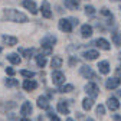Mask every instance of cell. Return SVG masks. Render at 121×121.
<instances>
[{"label": "cell", "instance_id": "1", "mask_svg": "<svg viewBox=\"0 0 121 121\" xmlns=\"http://www.w3.org/2000/svg\"><path fill=\"white\" fill-rule=\"evenodd\" d=\"M3 19H6L9 22H14V23H26L29 20L25 13H22L16 9H4L3 10Z\"/></svg>", "mask_w": 121, "mask_h": 121}, {"label": "cell", "instance_id": "2", "mask_svg": "<svg viewBox=\"0 0 121 121\" xmlns=\"http://www.w3.org/2000/svg\"><path fill=\"white\" fill-rule=\"evenodd\" d=\"M40 45H42V48H48V49H52L55 45H56V36L48 33V35H45L40 40Z\"/></svg>", "mask_w": 121, "mask_h": 121}, {"label": "cell", "instance_id": "3", "mask_svg": "<svg viewBox=\"0 0 121 121\" xmlns=\"http://www.w3.org/2000/svg\"><path fill=\"white\" fill-rule=\"evenodd\" d=\"M65 73L64 72H60V71H53L52 72V82L58 86H62L65 84Z\"/></svg>", "mask_w": 121, "mask_h": 121}, {"label": "cell", "instance_id": "4", "mask_svg": "<svg viewBox=\"0 0 121 121\" xmlns=\"http://www.w3.org/2000/svg\"><path fill=\"white\" fill-rule=\"evenodd\" d=\"M85 91H86V94H88L91 98H95V97H98V94H99V88H98V85L94 84V82H88V84L85 85Z\"/></svg>", "mask_w": 121, "mask_h": 121}, {"label": "cell", "instance_id": "5", "mask_svg": "<svg viewBox=\"0 0 121 121\" xmlns=\"http://www.w3.org/2000/svg\"><path fill=\"white\" fill-rule=\"evenodd\" d=\"M58 27L62 30V32H65V33H71L72 29H73V26H72V23L69 22V19H60V20L58 22Z\"/></svg>", "mask_w": 121, "mask_h": 121}, {"label": "cell", "instance_id": "6", "mask_svg": "<svg viewBox=\"0 0 121 121\" xmlns=\"http://www.w3.org/2000/svg\"><path fill=\"white\" fill-rule=\"evenodd\" d=\"M79 73L82 75L84 78H86V79H95L97 78V75L94 73V71L91 69L89 66H86V65H82L79 68Z\"/></svg>", "mask_w": 121, "mask_h": 121}, {"label": "cell", "instance_id": "7", "mask_svg": "<svg viewBox=\"0 0 121 121\" xmlns=\"http://www.w3.org/2000/svg\"><path fill=\"white\" fill-rule=\"evenodd\" d=\"M40 12H42V16L46 17V19H51L52 17V10H51V4L48 0H43L42 4H40Z\"/></svg>", "mask_w": 121, "mask_h": 121}, {"label": "cell", "instance_id": "8", "mask_svg": "<svg viewBox=\"0 0 121 121\" xmlns=\"http://www.w3.org/2000/svg\"><path fill=\"white\" fill-rule=\"evenodd\" d=\"M22 6H23L25 9H27L32 14H36V13H38V6H36V3L33 2V0H23V2H22Z\"/></svg>", "mask_w": 121, "mask_h": 121}, {"label": "cell", "instance_id": "9", "mask_svg": "<svg viewBox=\"0 0 121 121\" xmlns=\"http://www.w3.org/2000/svg\"><path fill=\"white\" fill-rule=\"evenodd\" d=\"M94 43H95V46H98V48L102 49V51H110V49H111L110 42H108L107 39H104V38H98Z\"/></svg>", "mask_w": 121, "mask_h": 121}, {"label": "cell", "instance_id": "10", "mask_svg": "<svg viewBox=\"0 0 121 121\" xmlns=\"http://www.w3.org/2000/svg\"><path fill=\"white\" fill-rule=\"evenodd\" d=\"M92 33H94V30H92V26H91V25H82L81 26V36L82 38H91V36H92Z\"/></svg>", "mask_w": 121, "mask_h": 121}, {"label": "cell", "instance_id": "11", "mask_svg": "<svg viewBox=\"0 0 121 121\" xmlns=\"http://www.w3.org/2000/svg\"><path fill=\"white\" fill-rule=\"evenodd\" d=\"M98 71H99V73H102V75H107V73H110V62L108 60H101V62L98 64Z\"/></svg>", "mask_w": 121, "mask_h": 121}, {"label": "cell", "instance_id": "12", "mask_svg": "<svg viewBox=\"0 0 121 121\" xmlns=\"http://www.w3.org/2000/svg\"><path fill=\"white\" fill-rule=\"evenodd\" d=\"M82 56H84L86 60H95V59L99 56V53H98V51H95V49H88V51H85V52L82 53Z\"/></svg>", "mask_w": 121, "mask_h": 121}, {"label": "cell", "instance_id": "13", "mask_svg": "<svg viewBox=\"0 0 121 121\" xmlns=\"http://www.w3.org/2000/svg\"><path fill=\"white\" fill-rule=\"evenodd\" d=\"M62 64H64V59L60 58L59 55H55V56H52V60H51V66H52L55 71H58L60 66H62Z\"/></svg>", "mask_w": 121, "mask_h": 121}, {"label": "cell", "instance_id": "14", "mask_svg": "<svg viewBox=\"0 0 121 121\" xmlns=\"http://www.w3.org/2000/svg\"><path fill=\"white\" fill-rule=\"evenodd\" d=\"M107 107H108L111 111H117V110L120 108V102H118V99H117L115 97H110V98L107 99Z\"/></svg>", "mask_w": 121, "mask_h": 121}, {"label": "cell", "instance_id": "15", "mask_svg": "<svg viewBox=\"0 0 121 121\" xmlns=\"http://www.w3.org/2000/svg\"><path fill=\"white\" fill-rule=\"evenodd\" d=\"M2 40H3L4 45H7V46H14V45H17V38H16V36L3 35V36H2Z\"/></svg>", "mask_w": 121, "mask_h": 121}, {"label": "cell", "instance_id": "16", "mask_svg": "<svg viewBox=\"0 0 121 121\" xmlns=\"http://www.w3.org/2000/svg\"><path fill=\"white\" fill-rule=\"evenodd\" d=\"M120 84H121V81L118 78H110L105 82V86H107V89H117L120 86Z\"/></svg>", "mask_w": 121, "mask_h": 121}, {"label": "cell", "instance_id": "17", "mask_svg": "<svg viewBox=\"0 0 121 121\" xmlns=\"http://www.w3.org/2000/svg\"><path fill=\"white\" fill-rule=\"evenodd\" d=\"M38 107L42 108V110H49L51 108V104H49V99L46 97H39L38 98Z\"/></svg>", "mask_w": 121, "mask_h": 121}, {"label": "cell", "instance_id": "18", "mask_svg": "<svg viewBox=\"0 0 121 121\" xmlns=\"http://www.w3.org/2000/svg\"><path fill=\"white\" fill-rule=\"evenodd\" d=\"M20 114L23 115V117H27L29 114H32V104L30 102H23L22 104V107H20Z\"/></svg>", "mask_w": 121, "mask_h": 121}, {"label": "cell", "instance_id": "19", "mask_svg": "<svg viewBox=\"0 0 121 121\" xmlns=\"http://www.w3.org/2000/svg\"><path fill=\"white\" fill-rule=\"evenodd\" d=\"M56 108H58V111H59L60 114H65V115H68V114H69V105H68V102H66V101H59Z\"/></svg>", "mask_w": 121, "mask_h": 121}, {"label": "cell", "instance_id": "20", "mask_svg": "<svg viewBox=\"0 0 121 121\" xmlns=\"http://www.w3.org/2000/svg\"><path fill=\"white\" fill-rule=\"evenodd\" d=\"M23 88H25V91H33V89L38 88V82L33 81V79H25Z\"/></svg>", "mask_w": 121, "mask_h": 121}, {"label": "cell", "instance_id": "21", "mask_svg": "<svg viewBox=\"0 0 121 121\" xmlns=\"http://www.w3.org/2000/svg\"><path fill=\"white\" fill-rule=\"evenodd\" d=\"M6 58H7L9 62L13 64V65H19V64L22 62V58L19 56V53H9Z\"/></svg>", "mask_w": 121, "mask_h": 121}, {"label": "cell", "instance_id": "22", "mask_svg": "<svg viewBox=\"0 0 121 121\" xmlns=\"http://www.w3.org/2000/svg\"><path fill=\"white\" fill-rule=\"evenodd\" d=\"M17 53H20V55H22V56H25V58H30V56H33L35 49H33V48H29V49L19 48V52H17Z\"/></svg>", "mask_w": 121, "mask_h": 121}, {"label": "cell", "instance_id": "23", "mask_svg": "<svg viewBox=\"0 0 121 121\" xmlns=\"http://www.w3.org/2000/svg\"><path fill=\"white\" fill-rule=\"evenodd\" d=\"M92 105H94V99L92 98H84V101H82V108L85 110V111H89L91 108H92Z\"/></svg>", "mask_w": 121, "mask_h": 121}, {"label": "cell", "instance_id": "24", "mask_svg": "<svg viewBox=\"0 0 121 121\" xmlns=\"http://www.w3.org/2000/svg\"><path fill=\"white\" fill-rule=\"evenodd\" d=\"M35 59H36V65L39 68H45V65H46V56H43L42 53H39V55L35 56Z\"/></svg>", "mask_w": 121, "mask_h": 121}, {"label": "cell", "instance_id": "25", "mask_svg": "<svg viewBox=\"0 0 121 121\" xmlns=\"http://www.w3.org/2000/svg\"><path fill=\"white\" fill-rule=\"evenodd\" d=\"M111 39H112L114 45H117V46H121V36H120L117 32H112V33H111Z\"/></svg>", "mask_w": 121, "mask_h": 121}, {"label": "cell", "instance_id": "26", "mask_svg": "<svg viewBox=\"0 0 121 121\" xmlns=\"http://www.w3.org/2000/svg\"><path fill=\"white\" fill-rule=\"evenodd\" d=\"M4 84H6V86H10V88L12 86H19V81L14 79V78H7Z\"/></svg>", "mask_w": 121, "mask_h": 121}, {"label": "cell", "instance_id": "27", "mask_svg": "<svg viewBox=\"0 0 121 121\" xmlns=\"http://www.w3.org/2000/svg\"><path fill=\"white\" fill-rule=\"evenodd\" d=\"M20 75H22V77H25V78H27V79H30V78L35 77V72L27 71V69H22V71H20Z\"/></svg>", "mask_w": 121, "mask_h": 121}, {"label": "cell", "instance_id": "28", "mask_svg": "<svg viewBox=\"0 0 121 121\" xmlns=\"http://www.w3.org/2000/svg\"><path fill=\"white\" fill-rule=\"evenodd\" d=\"M84 10H85V14H86V16H94V14H95V7L91 6V4H89V6L86 4Z\"/></svg>", "mask_w": 121, "mask_h": 121}, {"label": "cell", "instance_id": "29", "mask_svg": "<svg viewBox=\"0 0 121 121\" xmlns=\"http://www.w3.org/2000/svg\"><path fill=\"white\" fill-rule=\"evenodd\" d=\"M71 91H73V85H71V84L62 85L59 88V92H71Z\"/></svg>", "mask_w": 121, "mask_h": 121}, {"label": "cell", "instance_id": "30", "mask_svg": "<svg viewBox=\"0 0 121 121\" xmlns=\"http://www.w3.org/2000/svg\"><path fill=\"white\" fill-rule=\"evenodd\" d=\"M99 13L102 14V16H107V17H112V14H111V12L107 9V7H102L101 10H99Z\"/></svg>", "mask_w": 121, "mask_h": 121}, {"label": "cell", "instance_id": "31", "mask_svg": "<svg viewBox=\"0 0 121 121\" xmlns=\"http://www.w3.org/2000/svg\"><path fill=\"white\" fill-rule=\"evenodd\" d=\"M97 114L98 115H104L105 114V107H104V105H98V107H97Z\"/></svg>", "mask_w": 121, "mask_h": 121}, {"label": "cell", "instance_id": "32", "mask_svg": "<svg viewBox=\"0 0 121 121\" xmlns=\"http://www.w3.org/2000/svg\"><path fill=\"white\" fill-rule=\"evenodd\" d=\"M48 117L52 120V121H59V118H58V115L53 112V111H49V114H48Z\"/></svg>", "mask_w": 121, "mask_h": 121}, {"label": "cell", "instance_id": "33", "mask_svg": "<svg viewBox=\"0 0 121 121\" xmlns=\"http://www.w3.org/2000/svg\"><path fill=\"white\" fill-rule=\"evenodd\" d=\"M14 72H16V71H14L12 66H9V68H6V73L7 75H10V77H13V75H14Z\"/></svg>", "mask_w": 121, "mask_h": 121}, {"label": "cell", "instance_id": "34", "mask_svg": "<svg viewBox=\"0 0 121 121\" xmlns=\"http://www.w3.org/2000/svg\"><path fill=\"white\" fill-rule=\"evenodd\" d=\"M114 121H121V117L118 114H114Z\"/></svg>", "mask_w": 121, "mask_h": 121}, {"label": "cell", "instance_id": "35", "mask_svg": "<svg viewBox=\"0 0 121 121\" xmlns=\"http://www.w3.org/2000/svg\"><path fill=\"white\" fill-rule=\"evenodd\" d=\"M117 75H118V77H121V65L117 68Z\"/></svg>", "mask_w": 121, "mask_h": 121}, {"label": "cell", "instance_id": "36", "mask_svg": "<svg viewBox=\"0 0 121 121\" xmlns=\"http://www.w3.org/2000/svg\"><path fill=\"white\" fill-rule=\"evenodd\" d=\"M19 121H30V120H29V118H26V117H23V118H20Z\"/></svg>", "mask_w": 121, "mask_h": 121}, {"label": "cell", "instance_id": "37", "mask_svg": "<svg viewBox=\"0 0 121 121\" xmlns=\"http://www.w3.org/2000/svg\"><path fill=\"white\" fill-rule=\"evenodd\" d=\"M85 121H94V120H92V118H88V120H85Z\"/></svg>", "mask_w": 121, "mask_h": 121}, {"label": "cell", "instance_id": "38", "mask_svg": "<svg viewBox=\"0 0 121 121\" xmlns=\"http://www.w3.org/2000/svg\"><path fill=\"white\" fill-rule=\"evenodd\" d=\"M66 121H73V120H72V118H68V120H66Z\"/></svg>", "mask_w": 121, "mask_h": 121}, {"label": "cell", "instance_id": "39", "mask_svg": "<svg viewBox=\"0 0 121 121\" xmlns=\"http://www.w3.org/2000/svg\"><path fill=\"white\" fill-rule=\"evenodd\" d=\"M0 52H2V46H0Z\"/></svg>", "mask_w": 121, "mask_h": 121}, {"label": "cell", "instance_id": "40", "mask_svg": "<svg viewBox=\"0 0 121 121\" xmlns=\"http://www.w3.org/2000/svg\"><path fill=\"white\" fill-rule=\"evenodd\" d=\"M120 95H121V91H120Z\"/></svg>", "mask_w": 121, "mask_h": 121}]
</instances>
